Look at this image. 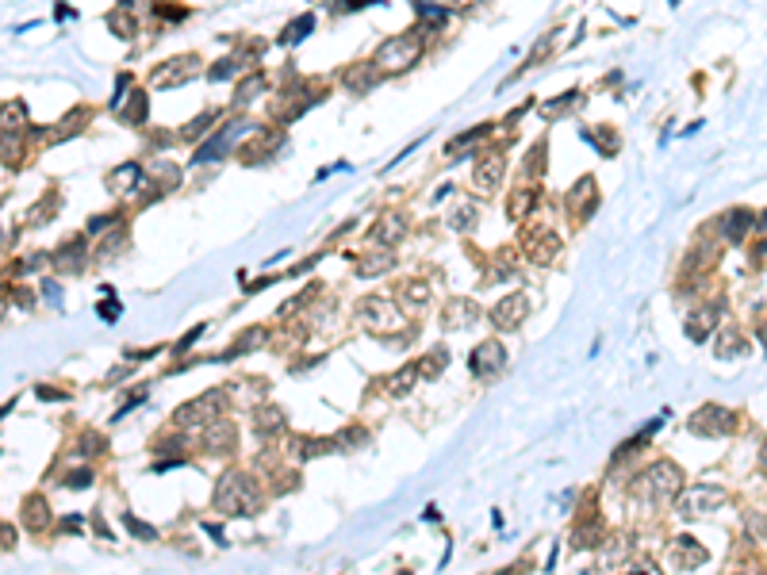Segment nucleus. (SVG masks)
Returning a JSON list of instances; mask_svg holds the SVG:
<instances>
[{"instance_id":"f704fd0d","label":"nucleus","mask_w":767,"mask_h":575,"mask_svg":"<svg viewBox=\"0 0 767 575\" xmlns=\"http://www.w3.org/2000/svg\"><path fill=\"white\" fill-rule=\"evenodd\" d=\"M745 349V341H740L737 330H721V338H717V353L721 357H737V353Z\"/></svg>"},{"instance_id":"6ab92c4d","label":"nucleus","mask_w":767,"mask_h":575,"mask_svg":"<svg viewBox=\"0 0 767 575\" xmlns=\"http://www.w3.org/2000/svg\"><path fill=\"white\" fill-rule=\"evenodd\" d=\"M384 77V73L376 69V62H365V65H353V69H346V88H353V93H369L372 85Z\"/></svg>"},{"instance_id":"ea45409f","label":"nucleus","mask_w":767,"mask_h":575,"mask_svg":"<svg viewBox=\"0 0 767 575\" xmlns=\"http://www.w3.org/2000/svg\"><path fill=\"white\" fill-rule=\"evenodd\" d=\"M261 341H265V330H261V326H254V330H246L238 341H234L231 353H246V349H254V345H261Z\"/></svg>"},{"instance_id":"4be33fe9","label":"nucleus","mask_w":767,"mask_h":575,"mask_svg":"<svg viewBox=\"0 0 767 575\" xmlns=\"http://www.w3.org/2000/svg\"><path fill=\"white\" fill-rule=\"evenodd\" d=\"M238 130V127H234ZM234 130L226 127V130H219L215 138H208V146H203V150H196V165H200V161H215V158H223L226 150H231V142H234Z\"/></svg>"},{"instance_id":"5fc2aeb1","label":"nucleus","mask_w":767,"mask_h":575,"mask_svg":"<svg viewBox=\"0 0 767 575\" xmlns=\"http://www.w3.org/2000/svg\"><path fill=\"white\" fill-rule=\"evenodd\" d=\"M419 4H422V0H419ZM437 4H445V0H437Z\"/></svg>"},{"instance_id":"423d86ee","label":"nucleus","mask_w":767,"mask_h":575,"mask_svg":"<svg viewBox=\"0 0 767 575\" xmlns=\"http://www.w3.org/2000/svg\"><path fill=\"white\" fill-rule=\"evenodd\" d=\"M733 410L717 407V402H706V407H698L695 414H691V433H698V438H721V433H729L733 426Z\"/></svg>"},{"instance_id":"49530a36","label":"nucleus","mask_w":767,"mask_h":575,"mask_svg":"<svg viewBox=\"0 0 767 575\" xmlns=\"http://www.w3.org/2000/svg\"><path fill=\"white\" fill-rule=\"evenodd\" d=\"M20 158V138L12 135V130H4V165L12 169V161Z\"/></svg>"},{"instance_id":"7ed1b4c3","label":"nucleus","mask_w":767,"mask_h":575,"mask_svg":"<svg viewBox=\"0 0 767 575\" xmlns=\"http://www.w3.org/2000/svg\"><path fill=\"white\" fill-rule=\"evenodd\" d=\"M419 50H422V43L414 35H391V39H384L380 43V50H376V69L384 73V77H395V73H407L414 62H419Z\"/></svg>"},{"instance_id":"7c9ffc66","label":"nucleus","mask_w":767,"mask_h":575,"mask_svg":"<svg viewBox=\"0 0 767 575\" xmlns=\"http://www.w3.org/2000/svg\"><path fill=\"white\" fill-rule=\"evenodd\" d=\"M311 27H315V20H311V15H299V23H288V27H284L280 43H284V46H296V43H299V39H304Z\"/></svg>"},{"instance_id":"bb28decb","label":"nucleus","mask_w":767,"mask_h":575,"mask_svg":"<svg viewBox=\"0 0 767 575\" xmlns=\"http://www.w3.org/2000/svg\"><path fill=\"white\" fill-rule=\"evenodd\" d=\"M591 196H595V177H579L576 184H572V192H568V203H572L576 211H587Z\"/></svg>"},{"instance_id":"6e6552de","label":"nucleus","mask_w":767,"mask_h":575,"mask_svg":"<svg viewBox=\"0 0 767 575\" xmlns=\"http://www.w3.org/2000/svg\"><path fill=\"white\" fill-rule=\"evenodd\" d=\"M526 315H529V295L526 292H510L491 307L495 330H518V326L526 323Z\"/></svg>"},{"instance_id":"473e14b6","label":"nucleus","mask_w":767,"mask_h":575,"mask_svg":"<svg viewBox=\"0 0 767 575\" xmlns=\"http://www.w3.org/2000/svg\"><path fill=\"white\" fill-rule=\"evenodd\" d=\"M261 88H265V77H261V73H250L246 85H238V93H234V104H250Z\"/></svg>"},{"instance_id":"de8ad7c7","label":"nucleus","mask_w":767,"mask_h":575,"mask_svg":"<svg viewBox=\"0 0 767 575\" xmlns=\"http://www.w3.org/2000/svg\"><path fill=\"white\" fill-rule=\"evenodd\" d=\"M541 169H545V146H537V150L529 154V161H526V172L529 177H541Z\"/></svg>"},{"instance_id":"aec40b11","label":"nucleus","mask_w":767,"mask_h":575,"mask_svg":"<svg viewBox=\"0 0 767 575\" xmlns=\"http://www.w3.org/2000/svg\"><path fill=\"white\" fill-rule=\"evenodd\" d=\"M23 522H27V529L43 533L46 525H50V506H46L43 495H31L27 503H23Z\"/></svg>"},{"instance_id":"603ef678","label":"nucleus","mask_w":767,"mask_h":575,"mask_svg":"<svg viewBox=\"0 0 767 575\" xmlns=\"http://www.w3.org/2000/svg\"><path fill=\"white\" fill-rule=\"evenodd\" d=\"M760 472L767 475V441H763V449H760Z\"/></svg>"},{"instance_id":"b1692460","label":"nucleus","mask_w":767,"mask_h":575,"mask_svg":"<svg viewBox=\"0 0 767 575\" xmlns=\"http://www.w3.org/2000/svg\"><path fill=\"white\" fill-rule=\"evenodd\" d=\"M50 261L62 269V273H81V269H85V265H81V261H85V250H81V242H65Z\"/></svg>"},{"instance_id":"0eeeda50","label":"nucleus","mask_w":767,"mask_h":575,"mask_svg":"<svg viewBox=\"0 0 767 575\" xmlns=\"http://www.w3.org/2000/svg\"><path fill=\"white\" fill-rule=\"evenodd\" d=\"M200 54H181V58H169V62H161L158 69L150 73L154 88H169V85H184V81H192L196 73H200Z\"/></svg>"},{"instance_id":"ddd939ff","label":"nucleus","mask_w":767,"mask_h":575,"mask_svg":"<svg viewBox=\"0 0 767 575\" xmlns=\"http://www.w3.org/2000/svg\"><path fill=\"white\" fill-rule=\"evenodd\" d=\"M234 441H238V430H234V422L226 414H219L215 422L203 426V445H208V453H231Z\"/></svg>"},{"instance_id":"c85d7f7f","label":"nucleus","mask_w":767,"mask_h":575,"mask_svg":"<svg viewBox=\"0 0 767 575\" xmlns=\"http://www.w3.org/2000/svg\"><path fill=\"white\" fill-rule=\"evenodd\" d=\"M534 200H537V188H522V192H514V200H510V211H507V215L514 219V223H518V219L526 215L529 208H534Z\"/></svg>"},{"instance_id":"2f4dec72","label":"nucleus","mask_w":767,"mask_h":575,"mask_svg":"<svg viewBox=\"0 0 767 575\" xmlns=\"http://www.w3.org/2000/svg\"><path fill=\"white\" fill-rule=\"evenodd\" d=\"M449 365V349H434L426 353V360H419V376H437Z\"/></svg>"},{"instance_id":"5701e85b","label":"nucleus","mask_w":767,"mask_h":575,"mask_svg":"<svg viewBox=\"0 0 767 575\" xmlns=\"http://www.w3.org/2000/svg\"><path fill=\"white\" fill-rule=\"evenodd\" d=\"M138 180H142V169H138L135 161H127V165H119V169L108 177V188H111L116 196H123V192H130V188L138 184Z\"/></svg>"},{"instance_id":"f8f14e48","label":"nucleus","mask_w":767,"mask_h":575,"mask_svg":"<svg viewBox=\"0 0 767 575\" xmlns=\"http://www.w3.org/2000/svg\"><path fill=\"white\" fill-rule=\"evenodd\" d=\"M503 169H507V161H503L499 150H487L484 158L476 161V172H472V184L480 188V192H495L503 180Z\"/></svg>"},{"instance_id":"4c0bfd02","label":"nucleus","mask_w":767,"mask_h":575,"mask_svg":"<svg viewBox=\"0 0 767 575\" xmlns=\"http://www.w3.org/2000/svg\"><path fill=\"white\" fill-rule=\"evenodd\" d=\"M484 135H487V127H480V130H468V135H461L453 146H449V158H461V154H464V150H472V146H476Z\"/></svg>"},{"instance_id":"9b49d317","label":"nucleus","mask_w":767,"mask_h":575,"mask_svg":"<svg viewBox=\"0 0 767 575\" xmlns=\"http://www.w3.org/2000/svg\"><path fill=\"white\" fill-rule=\"evenodd\" d=\"M667 560H672L675 571H687V568H702V564L710 560V553L698 545L695 537H675V541H672V553H667Z\"/></svg>"},{"instance_id":"37998d69","label":"nucleus","mask_w":767,"mask_h":575,"mask_svg":"<svg viewBox=\"0 0 767 575\" xmlns=\"http://www.w3.org/2000/svg\"><path fill=\"white\" fill-rule=\"evenodd\" d=\"M234 69H238V62H234V58L226 54V58H219V62L211 65V73H208V77H211V81H226V77H231Z\"/></svg>"},{"instance_id":"79ce46f5","label":"nucleus","mask_w":767,"mask_h":575,"mask_svg":"<svg viewBox=\"0 0 767 575\" xmlns=\"http://www.w3.org/2000/svg\"><path fill=\"white\" fill-rule=\"evenodd\" d=\"M27 119V111H23V104L20 100H12V104H4V130H12V127H20V123Z\"/></svg>"},{"instance_id":"f03ea898","label":"nucleus","mask_w":767,"mask_h":575,"mask_svg":"<svg viewBox=\"0 0 767 575\" xmlns=\"http://www.w3.org/2000/svg\"><path fill=\"white\" fill-rule=\"evenodd\" d=\"M633 495L649 499V503H672V499H679V495H683V472H679V464H672V460H656L649 472L637 475V483H633Z\"/></svg>"},{"instance_id":"e433bc0d","label":"nucleus","mask_w":767,"mask_h":575,"mask_svg":"<svg viewBox=\"0 0 767 575\" xmlns=\"http://www.w3.org/2000/svg\"><path fill=\"white\" fill-rule=\"evenodd\" d=\"M426 299H430V288L422 284V280L403 284V303H414V307H426Z\"/></svg>"},{"instance_id":"c9c22d12","label":"nucleus","mask_w":767,"mask_h":575,"mask_svg":"<svg viewBox=\"0 0 767 575\" xmlns=\"http://www.w3.org/2000/svg\"><path fill=\"white\" fill-rule=\"evenodd\" d=\"M215 119H219V111L196 115L192 123H184V127H181V138H196V135H203V130H208V127H211V123H215Z\"/></svg>"},{"instance_id":"f3484780","label":"nucleus","mask_w":767,"mask_h":575,"mask_svg":"<svg viewBox=\"0 0 767 575\" xmlns=\"http://www.w3.org/2000/svg\"><path fill=\"white\" fill-rule=\"evenodd\" d=\"M254 430H257L261 441H273L276 433H284V410H280V407H257Z\"/></svg>"},{"instance_id":"9d476101","label":"nucleus","mask_w":767,"mask_h":575,"mask_svg":"<svg viewBox=\"0 0 767 575\" xmlns=\"http://www.w3.org/2000/svg\"><path fill=\"white\" fill-rule=\"evenodd\" d=\"M503 368H507V349H503L495 338L480 341L476 349H472V372H476L480 380H491V376H499Z\"/></svg>"},{"instance_id":"8fccbe9b","label":"nucleus","mask_w":767,"mask_h":575,"mask_svg":"<svg viewBox=\"0 0 767 575\" xmlns=\"http://www.w3.org/2000/svg\"><path fill=\"white\" fill-rule=\"evenodd\" d=\"M116 315H119L116 303H100V318H116Z\"/></svg>"},{"instance_id":"393cba45","label":"nucleus","mask_w":767,"mask_h":575,"mask_svg":"<svg viewBox=\"0 0 767 575\" xmlns=\"http://www.w3.org/2000/svg\"><path fill=\"white\" fill-rule=\"evenodd\" d=\"M391 269V253L388 250H376L369 257H357V276H380Z\"/></svg>"},{"instance_id":"58836bf2","label":"nucleus","mask_w":767,"mask_h":575,"mask_svg":"<svg viewBox=\"0 0 767 575\" xmlns=\"http://www.w3.org/2000/svg\"><path fill=\"white\" fill-rule=\"evenodd\" d=\"M127 123H146V93H135L127 104Z\"/></svg>"},{"instance_id":"09e8293b","label":"nucleus","mask_w":767,"mask_h":575,"mask_svg":"<svg viewBox=\"0 0 767 575\" xmlns=\"http://www.w3.org/2000/svg\"><path fill=\"white\" fill-rule=\"evenodd\" d=\"M93 483V472L88 468H81V472H69L65 475V487H88Z\"/></svg>"},{"instance_id":"4468645a","label":"nucleus","mask_w":767,"mask_h":575,"mask_svg":"<svg viewBox=\"0 0 767 575\" xmlns=\"http://www.w3.org/2000/svg\"><path fill=\"white\" fill-rule=\"evenodd\" d=\"M476 318H480V307H476V299H468V295L449 299L445 311H442V326H445V330H464V326H472Z\"/></svg>"},{"instance_id":"c03bdc74","label":"nucleus","mask_w":767,"mask_h":575,"mask_svg":"<svg viewBox=\"0 0 767 575\" xmlns=\"http://www.w3.org/2000/svg\"><path fill=\"white\" fill-rule=\"evenodd\" d=\"M108 20H111V31H116L119 39H130V35H135V23H127V20H130L127 12H111Z\"/></svg>"},{"instance_id":"dca6fc26","label":"nucleus","mask_w":767,"mask_h":575,"mask_svg":"<svg viewBox=\"0 0 767 575\" xmlns=\"http://www.w3.org/2000/svg\"><path fill=\"white\" fill-rule=\"evenodd\" d=\"M526 253L537 261V265H549V261L560 253V238L552 234V230H534V238L526 242Z\"/></svg>"},{"instance_id":"cd10ccee","label":"nucleus","mask_w":767,"mask_h":575,"mask_svg":"<svg viewBox=\"0 0 767 575\" xmlns=\"http://www.w3.org/2000/svg\"><path fill=\"white\" fill-rule=\"evenodd\" d=\"M123 245H127V226H116V230H111V238H104V242H100L96 257H100V261H111L116 253H123Z\"/></svg>"},{"instance_id":"1a4fd4ad","label":"nucleus","mask_w":767,"mask_h":575,"mask_svg":"<svg viewBox=\"0 0 767 575\" xmlns=\"http://www.w3.org/2000/svg\"><path fill=\"white\" fill-rule=\"evenodd\" d=\"M725 503V491L717 483H695L691 491L679 495V514H710Z\"/></svg>"},{"instance_id":"c756f323","label":"nucleus","mask_w":767,"mask_h":575,"mask_svg":"<svg viewBox=\"0 0 767 575\" xmlns=\"http://www.w3.org/2000/svg\"><path fill=\"white\" fill-rule=\"evenodd\" d=\"M449 226H453L456 234H464V230L476 226V203H464V208H456L453 215H449Z\"/></svg>"},{"instance_id":"f257e3e1","label":"nucleus","mask_w":767,"mask_h":575,"mask_svg":"<svg viewBox=\"0 0 767 575\" xmlns=\"http://www.w3.org/2000/svg\"><path fill=\"white\" fill-rule=\"evenodd\" d=\"M215 506L223 514H257L261 510V487L246 472H226L215 483Z\"/></svg>"},{"instance_id":"412c9836","label":"nucleus","mask_w":767,"mask_h":575,"mask_svg":"<svg viewBox=\"0 0 767 575\" xmlns=\"http://www.w3.org/2000/svg\"><path fill=\"white\" fill-rule=\"evenodd\" d=\"M403 234H407V219L391 211V215H384L376 223V234L372 238H376L380 245H395V242H403Z\"/></svg>"},{"instance_id":"20e7f679","label":"nucleus","mask_w":767,"mask_h":575,"mask_svg":"<svg viewBox=\"0 0 767 575\" xmlns=\"http://www.w3.org/2000/svg\"><path fill=\"white\" fill-rule=\"evenodd\" d=\"M226 399H231V391H223V388H211L208 395H200V399L184 402V407L173 414V422L181 426V430H203L208 422H215V418L223 414Z\"/></svg>"},{"instance_id":"3c124183","label":"nucleus","mask_w":767,"mask_h":575,"mask_svg":"<svg viewBox=\"0 0 767 575\" xmlns=\"http://www.w3.org/2000/svg\"><path fill=\"white\" fill-rule=\"evenodd\" d=\"M62 525H65V529H85V522H81V518H65Z\"/></svg>"},{"instance_id":"72a5a7b5","label":"nucleus","mask_w":767,"mask_h":575,"mask_svg":"<svg viewBox=\"0 0 767 575\" xmlns=\"http://www.w3.org/2000/svg\"><path fill=\"white\" fill-rule=\"evenodd\" d=\"M752 226V215H748V211H733L729 219H725V234L733 238V242H737V238H745V230Z\"/></svg>"},{"instance_id":"2eb2a0df","label":"nucleus","mask_w":767,"mask_h":575,"mask_svg":"<svg viewBox=\"0 0 767 575\" xmlns=\"http://www.w3.org/2000/svg\"><path fill=\"white\" fill-rule=\"evenodd\" d=\"M630 553H633V545H630V537H606V545L599 548V568L602 571H618V568H625L630 564Z\"/></svg>"},{"instance_id":"39448f33","label":"nucleus","mask_w":767,"mask_h":575,"mask_svg":"<svg viewBox=\"0 0 767 575\" xmlns=\"http://www.w3.org/2000/svg\"><path fill=\"white\" fill-rule=\"evenodd\" d=\"M357 318H361V326H369V330H388V334H395V330H403V311L395 307L391 299H384V295H369V299L357 307Z\"/></svg>"},{"instance_id":"a878e982","label":"nucleus","mask_w":767,"mask_h":575,"mask_svg":"<svg viewBox=\"0 0 767 575\" xmlns=\"http://www.w3.org/2000/svg\"><path fill=\"white\" fill-rule=\"evenodd\" d=\"M414 380H419V365H407V368H399L395 376H388V380H380V388H388L391 395H403L407 388H414Z\"/></svg>"},{"instance_id":"a211bd4d","label":"nucleus","mask_w":767,"mask_h":575,"mask_svg":"<svg viewBox=\"0 0 767 575\" xmlns=\"http://www.w3.org/2000/svg\"><path fill=\"white\" fill-rule=\"evenodd\" d=\"M717 326V307L710 303V307H698L695 315L687 318V338L691 341H706V334Z\"/></svg>"},{"instance_id":"a19ab883","label":"nucleus","mask_w":767,"mask_h":575,"mask_svg":"<svg viewBox=\"0 0 767 575\" xmlns=\"http://www.w3.org/2000/svg\"><path fill=\"white\" fill-rule=\"evenodd\" d=\"M745 529L752 533V537H763V533H767V514L763 510H748L745 514Z\"/></svg>"},{"instance_id":"864d4df0","label":"nucleus","mask_w":767,"mask_h":575,"mask_svg":"<svg viewBox=\"0 0 767 575\" xmlns=\"http://www.w3.org/2000/svg\"><path fill=\"white\" fill-rule=\"evenodd\" d=\"M760 230H763V234H767V215H763V219H760Z\"/></svg>"},{"instance_id":"a18cd8bd","label":"nucleus","mask_w":767,"mask_h":575,"mask_svg":"<svg viewBox=\"0 0 767 575\" xmlns=\"http://www.w3.org/2000/svg\"><path fill=\"white\" fill-rule=\"evenodd\" d=\"M123 522H127V529H130V533H135V537H146V541H158V529H150V525H146V522H138V518H130V514L123 518Z\"/></svg>"}]
</instances>
